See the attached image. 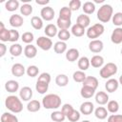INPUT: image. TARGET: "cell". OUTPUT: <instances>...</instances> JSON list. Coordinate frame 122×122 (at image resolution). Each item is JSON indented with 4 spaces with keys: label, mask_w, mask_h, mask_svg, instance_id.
Instances as JSON below:
<instances>
[{
    "label": "cell",
    "mask_w": 122,
    "mask_h": 122,
    "mask_svg": "<svg viewBox=\"0 0 122 122\" xmlns=\"http://www.w3.org/2000/svg\"><path fill=\"white\" fill-rule=\"evenodd\" d=\"M94 92H95V90H93L92 88H90V87H87V86H83L80 90V94L83 98H86V99H89L91 97H92L94 95Z\"/></svg>",
    "instance_id": "obj_22"
},
{
    "label": "cell",
    "mask_w": 122,
    "mask_h": 122,
    "mask_svg": "<svg viewBox=\"0 0 122 122\" xmlns=\"http://www.w3.org/2000/svg\"><path fill=\"white\" fill-rule=\"evenodd\" d=\"M112 24L114 26H116L117 28H119L120 26H122V12H116L112 15Z\"/></svg>",
    "instance_id": "obj_46"
},
{
    "label": "cell",
    "mask_w": 122,
    "mask_h": 122,
    "mask_svg": "<svg viewBox=\"0 0 122 122\" xmlns=\"http://www.w3.org/2000/svg\"><path fill=\"white\" fill-rule=\"evenodd\" d=\"M107 110L111 113H116L119 110V104L116 100H111L107 103Z\"/></svg>",
    "instance_id": "obj_37"
},
{
    "label": "cell",
    "mask_w": 122,
    "mask_h": 122,
    "mask_svg": "<svg viewBox=\"0 0 122 122\" xmlns=\"http://www.w3.org/2000/svg\"><path fill=\"white\" fill-rule=\"evenodd\" d=\"M82 122H91V121H89V120H83Z\"/></svg>",
    "instance_id": "obj_57"
},
{
    "label": "cell",
    "mask_w": 122,
    "mask_h": 122,
    "mask_svg": "<svg viewBox=\"0 0 122 122\" xmlns=\"http://www.w3.org/2000/svg\"><path fill=\"white\" fill-rule=\"evenodd\" d=\"M81 7V1L80 0H71L69 3V8L71 11H76Z\"/></svg>",
    "instance_id": "obj_47"
},
{
    "label": "cell",
    "mask_w": 122,
    "mask_h": 122,
    "mask_svg": "<svg viewBox=\"0 0 122 122\" xmlns=\"http://www.w3.org/2000/svg\"><path fill=\"white\" fill-rule=\"evenodd\" d=\"M111 40L113 44H120L122 43V28H115L111 35Z\"/></svg>",
    "instance_id": "obj_12"
},
{
    "label": "cell",
    "mask_w": 122,
    "mask_h": 122,
    "mask_svg": "<svg viewBox=\"0 0 122 122\" xmlns=\"http://www.w3.org/2000/svg\"><path fill=\"white\" fill-rule=\"evenodd\" d=\"M5 89L8 92H10V93H13L15 92L18 91L19 89V83L15 80H9L6 82L5 84Z\"/></svg>",
    "instance_id": "obj_17"
},
{
    "label": "cell",
    "mask_w": 122,
    "mask_h": 122,
    "mask_svg": "<svg viewBox=\"0 0 122 122\" xmlns=\"http://www.w3.org/2000/svg\"><path fill=\"white\" fill-rule=\"evenodd\" d=\"M83 86H87L92 88L93 90H96L98 87V80L94 76H87L85 81L83 82Z\"/></svg>",
    "instance_id": "obj_20"
},
{
    "label": "cell",
    "mask_w": 122,
    "mask_h": 122,
    "mask_svg": "<svg viewBox=\"0 0 122 122\" xmlns=\"http://www.w3.org/2000/svg\"><path fill=\"white\" fill-rule=\"evenodd\" d=\"M1 122H18V118L10 112H3L1 115Z\"/></svg>",
    "instance_id": "obj_38"
},
{
    "label": "cell",
    "mask_w": 122,
    "mask_h": 122,
    "mask_svg": "<svg viewBox=\"0 0 122 122\" xmlns=\"http://www.w3.org/2000/svg\"><path fill=\"white\" fill-rule=\"evenodd\" d=\"M73 107L71 105V104H64L63 106H62V108H61V112L66 115V117H68L72 112H73Z\"/></svg>",
    "instance_id": "obj_48"
},
{
    "label": "cell",
    "mask_w": 122,
    "mask_h": 122,
    "mask_svg": "<svg viewBox=\"0 0 122 122\" xmlns=\"http://www.w3.org/2000/svg\"><path fill=\"white\" fill-rule=\"evenodd\" d=\"M121 55H122V49H121Z\"/></svg>",
    "instance_id": "obj_58"
},
{
    "label": "cell",
    "mask_w": 122,
    "mask_h": 122,
    "mask_svg": "<svg viewBox=\"0 0 122 122\" xmlns=\"http://www.w3.org/2000/svg\"><path fill=\"white\" fill-rule=\"evenodd\" d=\"M119 87V82L115 78H110L105 83V89L108 92H114Z\"/></svg>",
    "instance_id": "obj_10"
},
{
    "label": "cell",
    "mask_w": 122,
    "mask_h": 122,
    "mask_svg": "<svg viewBox=\"0 0 122 122\" xmlns=\"http://www.w3.org/2000/svg\"><path fill=\"white\" fill-rule=\"evenodd\" d=\"M94 111V106L92 102L90 101H86V102H83L80 106V112L84 115H89L91 114L92 112Z\"/></svg>",
    "instance_id": "obj_14"
},
{
    "label": "cell",
    "mask_w": 122,
    "mask_h": 122,
    "mask_svg": "<svg viewBox=\"0 0 122 122\" xmlns=\"http://www.w3.org/2000/svg\"><path fill=\"white\" fill-rule=\"evenodd\" d=\"M20 12L24 16H29L32 13V7L30 4H23L20 7Z\"/></svg>",
    "instance_id": "obj_43"
},
{
    "label": "cell",
    "mask_w": 122,
    "mask_h": 122,
    "mask_svg": "<svg viewBox=\"0 0 122 122\" xmlns=\"http://www.w3.org/2000/svg\"><path fill=\"white\" fill-rule=\"evenodd\" d=\"M103 48H104V44L101 40L99 39H94V40H92L90 43H89V50L92 51V52H94V53H99L103 51Z\"/></svg>",
    "instance_id": "obj_8"
},
{
    "label": "cell",
    "mask_w": 122,
    "mask_h": 122,
    "mask_svg": "<svg viewBox=\"0 0 122 122\" xmlns=\"http://www.w3.org/2000/svg\"><path fill=\"white\" fill-rule=\"evenodd\" d=\"M9 23H10V25L11 27H13V28H19V27H21V26L23 25L24 19H23V17H22L21 15H19V14H12V15L10 17V19H9Z\"/></svg>",
    "instance_id": "obj_13"
},
{
    "label": "cell",
    "mask_w": 122,
    "mask_h": 122,
    "mask_svg": "<svg viewBox=\"0 0 122 122\" xmlns=\"http://www.w3.org/2000/svg\"><path fill=\"white\" fill-rule=\"evenodd\" d=\"M95 101L99 105H106L109 102V95L105 92H98L95 94Z\"/></svg>",
    "instance_id": "obj_18"
},
{
    "label": "cell",
    "mask_w": 122,
    "mask_h": 122,
    "mask_svg": "<svg viewBox=\"0 0 122 122\" xmlns=\"http://www.w3.org/2000/svg\"><path fill=\"white\" fill-rule=\"evenodd\" d=\"M38 72H39V69H38V67L35 66V65H30V66H29V67L27 68V70H26V73H27L30 77H35V76H37Z\"/></svg>",
    "instance_id": "obj_44"
},
{
    "label": "cell",
    "mask_w": 122,
    "mask_h": 122,
    "mask_svg": "<svg viewBox=\"0 0 122 122\" xmlns=\"http://www.w3.org/2000/svg\"><path fill=\"white\" fill-rule=\"evenodd\" d=\"M117 66L114 63L109 62L100 69L99 74L103 79H110L112 75H114L117 72Z\"/></svg>",
    "instance_id": "obj_4"
},
{
    "label": "cell",
    "mask_w": 122,
    "mask_h": 122,
    "mask_svg": "<svg viewBox=\"0 0 122 122\" xmlns=\"http://www.w3.org/2000/svg\"><path fill=\"white\" fill-rule=\"evenodd\" d=\"M71 10L69 7H63L59 10V17L62 19H71Z\"/></svg>",
    "instance_id": "obj_41"
},
{
    "label": "cell",
    "mask_w": 122,
    "mask_h": 122,
    "mask_svg": "<svg viewBox=\"0 0 122 122\" xmlns=\"http://www.w3.org/2000/svg\"><path fill=\"white\" fill-rule=\"evenodd\" d=\"M41 108V103L38 100H30L27 104V110L30 112H36L40 110Z\"/></svg>",
    "instance_id": "obj_27"
},
{
    "label": "cell",
    "mask_w": 122,
    "mask_h": 122,
    "mask_svg": "<svg viewBox=\"0 0 122 122\" xmlns=\"http://www.w3.org/2000/svg\"><path fill=\"white\" fill-rule=\"evenodd\" d=\"M86 77H87L86 73H85L84 71H74L73 74H72L73 80H74L75 82H77V83H83V82L85 81Z\"/></svg>",
    "instance_id": "obj_40"
},
{
    "label": "cell",
    "mask_w": 122,
    "mask_h": 122,
    "mask_svg": "<svg viewBox=\"0 0 122 122\" xmlns=\"http://www.w3.org/2000/svg\"><path fill=\"white\" fill-rule=\"evenodd\" d=\"M55 83L59 87H66L69 83V77L66 74H63V73L58 74L55 77Z\"/></svg>",
    "instance_id": "obj_33"
},
{
    "label": "cell",
    "mask_w": 122,
    "mask_h": 122,
    "mask_svg": "<svg viewBox=\"0 0 122 122\" xmlns=\"http://www.w3.org/2000/svg\"><path fill=\"white\" fill-rule=\"evenodd\" d=\"M79 58V51L75 48H71L66 52V59L69 62H74Z\"/></svg>",
    "instance_id": "obj_15"
},
{
    "label": "cell",
    "mask_w": 122,
    "mask_h": 122,
    "mask_svg": "<svg viewBox=\"0 0 122 122\" xmlns=\"http://www.w3.org/2000/svg\"><path fill=\"white\" fill-rule=\"evenodd\" d=\"M94 2L95 3H102V2H104V0H94Z\"/></svg>",
    "instance_id": "obj_56"
},
{
    "label": "cell",
    "mask_w": 122,
    "mask_h": 122,
    "mask_svg": "<svg viewBox=\"0 0 122 122\" xmlns=\"http://www.w3.org/2000/svg\"><path fill=\"white\" fill-rule=\"evenodd\" d=\"M44 32L46 34V36L51 38L54 37L57 33H58V30H57V26L53 25V24H48L44 30Z\"/></svg>",
    "instance_id": "obj_19"
},
{
    "label": "cell",
    "mask_w": 122,
    "mask_h": 122,
    "mask_svg": "<svg viewBox=\"0 0 122 122\" xmlns=\"http://www.w3.org/2000/svg\"><path fill=\"white\" fill-rule=\"evenodd\" d=\"M118 82H119V84H120V85H122V74L120 75V77H119V80H118Z\"/></svg>",
    "instance_id": "obj_55"
},
{
    "label": "cell",
    "mask_w": 122,
    "mask_h": 122,
    "mask_svg": "<svg viewBox=\"0 0 122 122\" xmlns=\"http://www.w3.org/2000/svg\"><path fill=\"white\" fill-rule=\"evenodd\" d=\"M53 51H55V53H58V54L64 53L67 51V44H66V42L57 41L53 45Z\"/></svg>",
    "instance_id": "obj_31"
},
{
    "label": "cell",
    "mask_w": 122,
    "mask_h": 122,
    "mask_svg": "<svg viewBox=\"0 0 122 122\" xmlns=\"http://www.w3.org/2000/svg\"><path fill=\"white\" fill-rule=\"evenodd\" d=\"M24 54L27 58H34L37 54V49L35 46L29 44L24 48Z\"/></svg>",
    "instance_id": "obj_16"
},
{
    "label": "cell",
    "mask_w": 122,
    "mask_h": 122,
    "mask_svg": "<svg viewBox=\"0 0 122 122\" xmlns=\"http://www.w3.org/2000/svg\"><path fill=\"white\" fill-rule=\"evenodd\" d=\"M10 37V30H7L3 22H0V40L2 42H8Z\"/></svg>",
    "instance_id": "obj_30"
},
{
    "label": "cell",
    "mask_w": 122,
    "mask_h": 122,
    "mask_svg": "<svg viewBox=\"0 0 122 122\" xmlns=\"http://www.w3.org/2000/svg\"><path fill=\"white\" fill-rule=\"evenodd\" d=\"M19 32L18 30L11 29L10 30V37H9V42H16L19 39Z\"/></svg>",
    "instance_id": "obj_50"
},
{
    "label": "cell",
    "mask_w": 122,
    "mask_h": 122,
    "mask_svg": "<svg viewBox=\"0 0 122 122\" xmlns=\"http://www.w3.org/2000/svg\"><path fill=\"white\" fill-rule=\"evenodd\" d=\"M30 24L34 30H41L43 28V19L39 16H32Z\"/></svg>",
    "instance_id": "obj_35"
},
{
    "label": "cell",
    "mask_w": 122,
    "mask_h": 122,
    "mask_svg": "<svg viewBox=\"0 0 122 122\" xmlns=\"http://www.w3.org/2000/svg\"><path fill=\"white\" fill-rule=\"evenodd\" d=\"M71 33L75 36V37H81L84 35V33L86 32V30L85 28H83L82 26L78 25V24H74L72 27H71Z\"/></svg>",
    "instance_id": "obj_29"
},
{
    "label": "cell",
    "mask_w": 122,
    "mask_h": 122,
    "mask_svg": "<svg viewBox=\"0 0 122 122\" xmlns=\"http://www.w3.org/2000/svg\"><path fill=\"white\" fill-rule=\"evenodd\" d=\"M5 8L8 11H14L19 8V2L17 0H9L5 3Z\"/></svg>",
    "instance_id": "obj_39"
},
{
    "label": "cell",
    "mask_w": 122,
    "mask_h": 122,
    "mask_svg": "<svg viewBox=\"0 0 122 122\" xmlns=\"http://www.w3.org/2000/svg\"><path fill=\"white\" fill-rule=\"evenodd\" d=\"M80 116H81V112L76 111V110H73V112L67 117L71 122H77L79 119H80Z\"/></svg>",
    "instance_id": "obj_49"
},
{
    "label": "cell",
    "mask_w": 122,
    "mask_h": 122,
    "mask_svg": "<svg viewBox=\"0 0 122 122\" xmlns=\"http://www.w3.org/2000/svg\"><path fill=\"white\" fill-rule=\"evenodd\" d=\"M36 45L43 51H49L52 47V41L48 36H40L36 40Z\"/></svg>",
    "instance_id": "obj_6"
},
{
    "label": "cell",
    "mask_w": 122,
    "mask_h": 122,
    "mask_svg": "<svg viewBox=\"0 0 122 122\" xmlns=\"http://www.w3.org/2000/svg\"><path fill=\"white\" fill-rule=\"evenodd\" d=\"M121 3H122V0H121Z\"/></svg>",
    "instance_id": "obj_59"
},
{
    "label": "cell",
    "mask_w": 122,
    "mask_h": 122,
    "mask_svg": "<svg viewBox=\"0 0 122 122\" xmlns=\"http://www.w3.org/2000/svg\"><path fill=\"white\" fill-rule=\"evenodd\" d=\"M90 23H91V19H90L89 15H87V14H80L76 18V24L82 26L85 29L87 27H89Z\"/></svg>",
    "instance_id": "obj_21"
},
{
    "label": "cell",
    "mask_w": 122,
    "mask_h": 122,
    "mask_svg": "<svg viewBox=\"0 0 122 122\" xmlns=\"http://www.w3.org/2000/svg\"><path fill=\"white\" fill-rule=\"evenodd\" d=\"M56 26L60 30H69V28L71 26V19H62L58 17L56 21Z\"/></svg>",
    "instance_id": "obj_26"
},
{
    "label": "cell",
    "mask_w": 122,
    "mask_h": 122,
    "mask_svg": "<svg viewBox=\"0 0 122 122\" xmlns=\"http://www.w3.org/2000/svg\"><path fill=\"white\" fill-rule=\"evenodd\" d=\"M51 74L48 73V72H42L39 76H38V79L37 81H40V82H44V83H48L50 84L51 82Z\"/></svg>",
    "instance_id": "obj_51"
},
{
    "label": "cell",
    "mask_w": 122,
    "mask_h": 122,
    "mask_svg": "<svg viewBox=\"0 0 122 122\" xmlns=\"http://www.w3.org/2000/svg\"><path fill=\"white\" fill-rule=\"evenodd\" d=\"M5 106L9 111L14 113L21 112L23 110L22 100L16 95H9L5 100Z\"/></svg>",
    "instance_id": "obj_2"
},
{
    "label": "cell",
    "mask_w": 122,
    "mask_h": 122,
    "mask_svg": "<svg viewBox=\"0 0 122 122\" xmlns=\"http://www.w3.org/2000/svg\"><path fill=\"white\" fill-rule=\"evenodd\" d=\"M90 62H91V65L93 68H101L104 65V58L101 55L96 54V55H93L92 57V59L90 60Z\"/></svg>",
    "instance_id": "obj_25"
},
{
    "label": "cell",
    "mask_w": 122,
    "mask_h": 122,
    "mask_svg": "<svg viewBox=\"0 0 122 122\" xmlns=\"http://www.w3.org/2000/svg\"><path fill=\"white\" fill-rule=\"evenodd\" d=\"M35 3L37 5H41V6H45L46 7V5L50 3V0H35Z\"/></svg>",
    "instance_id": "obj_54"
},
{
    "label": "cell",
    "mask_w": 122,
    "mask_h": 122,
    "mask_svg": "<svg viewBox=\"0 0 122 122\" xmlns=\"http://www.w3.org/2000/svg\"><path fill=\"white\" fill-rule=\"evenodd\" d=\"M82 10L84 11L85 14L89 15V14H92L94 11H95V4L93 2H91V1H87L83 4L82 6Z\"/></svg>",
    "instance_id": "obj_23"
},
{
    "label": "cell",
    "mask_w": 122,
    "mask_h": 122,
    "mask_svg": "<svg viewBox=\"0 0 122 122\" xmlns=\"http://www.w3.org/2000/svg\"><path fill=\"white\" fill-rule=\"evenodd\" d=\"M21 39H22V41H23L24 43H26L27 45H29V44H30V43L33 41L34 36H33V33H32V32H30V31H26V32H24V33L22 34Z\"/></svg>",
    "instance_id": "obj_45"
},
{
    "label": "cell",
    "mask_w": 122,
    "mask_h": 122,
    "mask_svg": "<svg viewBox=\"0 0 122 122\" xmlns=\"http://www.w3.org/2000/svg\"><path fill=\"white\" fill-rule=\"evenodd\" d=\"M7 51V46L4 43H0V57H3L6 54Z\"/></svg>",
    "instance_id": "obj_53"
},
{
    "label": "cell",
    "mask_w": 122,
    "mask_h": 122,
    "mask_svg": "<svg viewBox=\"0 0 122 122\" xmlns=\"http://www.w3.org/2000/svg\"><path fill=\"white\" fill-rule=\"evenodd\" d=\"M51 119L54 122H63L66 119V115L61 111H54L51 113Z\"/></svg>",
    "instance_id": "obj_34"
},
{
    "label": "cell",
    "mask_w": 122,
    "mask_h": 122,
    "mask_svg": "<svg viewBox=\"0 0 122 122\" xmlns=\"http://www.w3.org/2000/svg\"><path fill=\"white\" fill-rule=\"evenodd\" d=\"M42 105L48 110H56L61 106V98L58 94L50 93L43 97Z\"/></svg>",
    "instance_id": "obj_1"
},
{
    "label": "cell",
    "mask_w": 122,
    "mask_h": 122,
    "mask_svg": "<svg viewBox=\"0 0 122 122\" xmlns=\"http://www.w3.org/2000/svg\"><path fill=\"white\" fill-rule=\"evenodd\" d=\"M108 110L104 107H97L95 110H94V115L96 118L100 119V120H103L105 118H107L108 116Z\"/></svg>",
    "instance_id": "obj_28"
},
{
    "label": "cell",
    "mask_w": 122,
    "mask_h": 122,
    "mask_svg": "<svg viewBox=\"0 0 122 122\" xmlns=\"http://www.w3.org/2000/svg\"><path fill=\"white\" fill-rule=\"evenodd\" d=\"M57 36L60 41L66 42L67 40H69L71 38V32L69 31V30H58Z\"/></svg>",
    "instance_id": "obj_42"
},
{
    "label": "cell",
    "mask_w": 122,
    "mask_h": 122,
    "mask_svg": "<svg viewBox=\"0 0 122 122\" xmlns=\"http://www.w3.org/2000/svg\"><path fill=\"white\" fill-rule=\"evenodd\" d=\"M9 51H10V53L12 56L17 57V56L21 55V53H22V51H23V48H22V46H21L20 44H17V43H16V44H12V45L10 47Z\"/></svg>",
    "instance_id": "obj_32"
},
{
    "label": "cell",
    "mask_w": 122,
    "mask_h": 122,
    "mask_svg": "<svg viewBox=\"0 0 122 122\" xmlns=\"http://www.w3.org/2000/svg\"><path fill=\"white\" fill-rule=\"evenodd\" d=\"M108 122H122V114H111L108 116Z\"/></svg>",
    "instance_id": "obj_52"
},
{
    "label": "cell",
    "mask_w": 122,
    "mask_h": 122,
    "mask_svg": "<svg viewBox=\"0 0 122 122\" xmlns=\"http://www.w3.org/2000/svg\"><path fill=\"white\" fill-rule=\"evenodd\" d=\"M113 15V9L109 4L102 5L97 10V19L102 23H108Z\"/></svg>",
    "instance_id": "obj_3"
},
{
    "label": "cell",
    "mask_w": 122,
    "mask_h": 122,
    "mask_svg": "<svg viewBox=\"0 0 122 122\" xmlns=\"http://www.w3.org/2000/svg\"><path fill=\"white\" fill-rule=\"evenodd\" d=\"M78 68L80 69V71H85L89 69L90 65H91V62H90V59L87 57V56H82L78 59Z\"/></svg>",
    "instance_id": "obj_24"
},
{
    "label": "cell",
    "mask_w": 122,
    "mask_h": 122,
    "mask_svg": "<svg viewBox=\"0 0 122 122\" xmlns=\"http://www.w3.org/2000/svg\"><path fill=\"white\" fill-rule=\"evenodd\" d=\"M40 15H41V18L43 20H45V21H51L54 18L55 12H54V10H53V9L51 7L46 6V7L41 9Z\"/></svg>",
    "instance_id": "obj_7"
},
{
    "label": "cell",
    "mask_w": 122,
    "mask_h": 122,
    "mask_svg": "<svg viewBox=\"0 0 122 122\" xmlns=\"http://www.w3.org/2000/svg\"><path fill=\"white\" fill-rule=\"evenodd\" d=\"M26 72V69L25 67L20 64V63H15L12 65L11 67V73L13 76H16V77H21L25 74Z\"/></svg>",
    "instance_id": "obj_11"
},
{
    "label": "cell",
    "mask_w": 122,
    "mask_h": 122,
    "mask_svg": "<svg viewBox=\"0 0 122 122\" xmlns=\"http://www.w3.org/2000/svg\"><path fill=\"white\" fill-rule=\"evenodd\" d=\"M19 97L22 101H30L32 97V90L28 86L23 87L19 92Z\"/></svg>",
    "instance_id": "obj_9"
},
{
    "label": "cell",
    "mask_w": 122,
    "mask_h": 122,
    "mask_svg": "<svg viewBox=\"0 0 122 122\" xmlns=\"http://www.w3.org/2000/svg\"><path fill=\"white\" fill-rule=\"evenodd\" d=\"M49 89V84L48 83H44V82H40V81H36L35 84V90L38 93L40 94H44L48 92Z\"/></svg>",
    "instance_id": "obj_36"
},
{
    "label": "cell",
    "mask_w": 122,
    "mask_h": 122,
    "mask_svg": "<svg viewBox=\"0 0 122 122\" xmlns=\"http://www.w3.org/2000/svg\"><path fill=\"white\" fill-rule=\"evenodd\" d=\"M104 30H105V28H104L103 24L96 23V24L92 25V27L88 28V30H86V34H87L88 38H91L92 40H94V39L98 38L99 36H101L103 34Z\"/></svg>",
    "instance_id": "obj_5"
}]
</instances>
